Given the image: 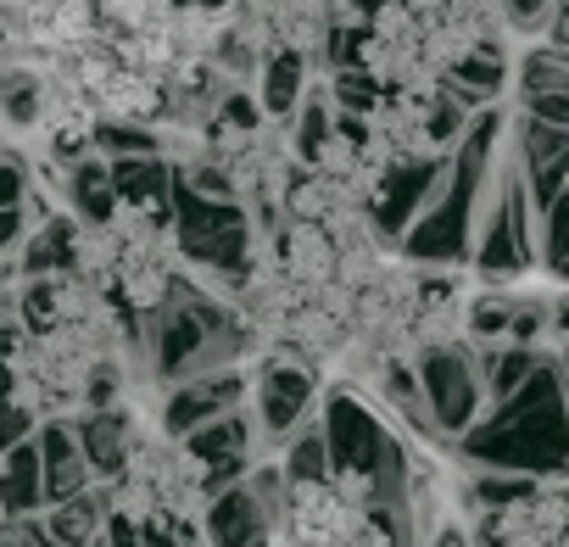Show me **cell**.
Masks as SVG:
<instances>
[{"label": "cell", "instance_id": "6da1fadb", "mask_svg": "<svg viewBox=\"0 0 569 547\" xmlns=\"http://www.w3.org/2000/svg\"><path fill=\"white\" fill-rule=\"evenodd\" d=\"M452 447L469 464L502 475H536V480L569 475V386L558 364L547 358L513 397L491 402Z\"/></svg>", "mask_w": 569, "mask_h": 547}, {"label": "cell", "instance_id": "7a4b0ae2", "mask_svg": "<svg viewBox=\"0 0 569 547\" xmlns=\"http://www.w3.org/2000/svg\"><path fill=\"white\" fill-rule=\"evenodd\" d=\"M212 491H218L212 469L184 436H168L162 425L134 419L129 464L118 469V480H107V497L118 514H129L140 525H190V519H201Z\"/></svg>", "mask_w": 569, "mask_h": 547}, {"label": "cell", "instance_id": "3957f363", "mask_svg": "<svg viewBox=\"0 0 569 547\" xmlns=\"http://www.w3.org/2000/svg\"><path fill=\"white\" fill-rule=\"evenodd\" d=\"M475 547H569V475L530 480L525 491L469 514Z\"/></svg>", "mask_w": 569, "mask_h": 547}, {"label": "cell", "instance_id": "277c9868", "mask_svg": "<svg viewBox=\"0 0 569 547\" xmlns=\"http://www.w3.org/2000/svg\"><path fill=\"white\" fill-rule=\"evenodd\" d=\"M413 369H419V386L430 397V414H436L441 441H458L486 414V380H480L475 341H463V336L430 341V347L413 352Z\"/></svg>", "mask_w": 569, "mask_h": 547}, {"label": "cell", "instance_id": "5b68a950", "mask_svg": "<svg viewBox=\"0 0 569 547\" xmlns=\"http://www.w3.org/2000/svg\"><path fill=\"white\" fill-rule=\"evenodd\" d=\"M319 369L284 352H262V364L251 369V419H257V441L262 447H284L297 436V425H308L319 414Z\"/></svg>", "mask_w": 569, "mask_h": 547}, {"label": "cell", "instance_id": "8992f818", "mask_svg": "<svg viewBox=\"0 0 569 547\" xmlns=\"http://www.w3.org/2000/svg\"><path fill=\"white\" fill-rule=\"evenodd\" d=\"M251 397V369L234 364V369H207V375H190V380H168V397H162V430L168 436H190L201 430L207 419L240 408Z\"/></svg>", "mask_w": 569, "mask_h": 547}, {"label": "cell", "instance_id": "52a82bcc", "mask_svg": "<svg viewBox=\"0 0 569 547\" xmlns=\"http://www.w3.org/2000/svg\"><path fill=\"white\" fill-rule=\"evenodd\" d=\"M34 441H40V469H46V503H62V497H79L96 486V464L79 441V425L73 414H51L34 425Z\"/></svg>", "mask_w": 569, "mask_h": 547}, {"label": "cell", "instance_id": "ba28073f", "mask_svg": "<svg viewBox=\"0 0 569 547\" xmlns=\"http://www.w3.org/2000/svg\"><path fill=\"white\" fill-rule=\"evenodd\" d=\"M313 84V57L302 46H273L262 62H257V79H251V96L257 107L273 118V123H291V112L302 107Z\"/></svg>", "mask_w": 569, "mask_h": 547}, {"label": "cell", "instance_id": "9c48e42d", "mask_svg": "<svg viewBox=\"0 0 569 547\" xmlns=\"http://www.w3.org/2000/svg\"><path fill=\"white\" fill-rule=\"evenodd\" d=\"M107 162H112V190L123 207L173 218V157L168 151H134V157H107Z\"/></svg>", "mask_w": 569, "mask_h": 547}, {"label": "cell", "instance_id": "30bf717a", "mask_svg": "<svg viewBox=\"0 0 569 547\" xmlns=\"http://www.w3.org/2000/svg\"><path fill=\"white\" fill-rule=\"evenodd\" d=\"M62 201L79 223H107L118 212V190H112V162L101 151H79L62 157Z\"/></svg>", "mask_w": 569, "mask_h": 547}, {"label": "cell", "instance_id": "8fae6325", "mask_svg": "<svg viewBox=\"0 0 569 547\" xmlns=\"http://www.w3.org/2000/svg\"><path fill=\"white\" fill-rule=\"evenodd\" d=\"M73 425H79V441H84V452H90V464H96V480L107 486V480H118V469L129 464V441H134V414L118 402V408H84V414H73Z\"/></svg>", "mask_w": 569, "mask_h": 547}, {"label": "cell", "instance_id": "7c38bea8", "mask_svg": "<svg viewBox=\"0 0 569 547\" xmlns=\"http://www.w3.org/2000/svg\"><path fill=\"white\" fill-rule=\"evenodd\" d=\"M107 514H112V497H107L101 480L90 491H79V497H62V503H46L40 508V519H46V530H51L57 547H90L107 530Z\"/></svg>", "mask_w": 569, "mask_h": 547}, {"label": "cell", "instance_id": "4fadbf2b", "mask_svg": "<svg viewBox=\"0 0 569 547\" xmlns=\"http://www.w3.org/2000/svg\"><path fill=\"white\" fill-rule=\"evenodd\" d=\"M0 503H7V514H40L46 508V469H40L34 436H23L18 447L0 452Z\"/></svg>", "mask_w": 569, "mask_h": 547}, {"label": "cell", "instance_id": "5bb4252c", "mask_svg": "<svg viewBox=\"0 0 569 547\" xmlns=\"http://www.w3.org/2000/svg\"><path fill=\"white\" fill-rule=\"evenodd\" d=\"M279 469H284V480H291V486H302V480H325L336 464H330V436H325V419L313 414L308 425H297V436L291 441H284L279 452Z\"/></svg>", "mask_w": 569, "mask_h": 547}, {"label": "cell", "instance_id": "9a60e30c", "mask_svg": "<svg viewBox=\"0 0 569 547\" xmlns=\"http://www.w3.org/2000/svg\"><path fill=\"white\" fill-rule=\"evenodd\" d=\"M497 7H502V23H508V34H525V40H541V34H547L552 0H497Z\"/></svg>", "mask_w": 569, "mask_h": 547}, {"label": "cell", "instance_id": "2e32d148", "mask_svg": "<svg viewBox=\"0 0 569 547\" xmlns=\"http://www.w3.org/2000/svg\"><path fill=\"white\" fill-rule=\"evenodd\" d=\"M0 547H57L40 514H7L0 519Z\"/></svg>", "mask_w": 569, "mask_h": 547}, {"label": "cell", "instance_id": "e0dca14e", "mask_svg": "<svg viewBox=\"0 0 569 547\" xmlns=\"http://www.w3.org/2000/svg\"><path fill=\"white\" fill-rule=\"evenodd\" d=\"M29 190H34L29 162H23V157H0V207H23Z\"/></svg>", "mask_w": 569, "mask_h": 547}, {"label": "cell", "instance_id": "ac0fdd59", "mask_svg": "<svg viewBox=\"0 0 569 547\" xmlns=\"http://www.w3.org/2000/svg\"><path fill=\"white\" fill-rule=\"evenodd\" d=\"M29 207H0V251H18L23 235H29Z\"/></svg>", "mask_w": 569, "mask_h": 547}, {"label": "cell", "instance_id": "d6986e66", "mask_svg": "<svg viewBox=\"0 0 569 547\" xmlns=\"http://www.w3.org/2000/svg\"><path fill=\"white\" fill-rule=\"evenodd\" d=\"M425 547H475V530H469V519H452V514H447V519L430 530Z\"/></svg>", "mask_w": 569, "mask_h": 547}, {"label": "cell", "instance_id": "ffe728a7", "mask_svg": "<svg viewBox=\"0 0 569 547\" xmlns=\"http://www.w3.org/2000/svg\"><path fill=\"white\" fill-rule=\"evenodd\" d=\"M541 40L558 46V51H569V0H552V18H547V34Z\"/></svg>", "mask_w": 569, "mask_h": 547}, {"label": "cell", "instance_id": "44dd1931", "mask_svg": "<svg viewBox=\"0 0 569 547\" xmlns=\"http://www.w3.org/2000/svg\"><path fill=\"white\" fill-rule=\"evenodd\" d=\"M140 547H184L173 525H140Z\"/></svg>", "mask_w": 569, "mask_h": 547}, {"label": "cell", "instance_id": "7402d4cb", "mask_svg": "<svg viewBox=\"0 0 569 547\" xmlns=\"http://www.w3.org/2000/svg\"><path fill=\"white\" fill-rule=\"evenodd\" d=\"M552 364H558V375H563V386H569V336L558 341V352H552Z\"/></svg>", "mask_w": 569, "mask_h": 547}, {"label": "cell", "instance_id": "603a6c76", "mask_svg": "<svg viewBox=\"0 0 569 547\" xmlns=\"http://www.w3.org/2000/svg\"><path fill=\"white\" fill-rule=\"evenodd\" d=\"M90 547H112V541H107V530H101V536H96V541H90Z\"/></svg>", "mask_w": 569, "mask_h": 547}, {"label": "cell", "instance_id": "cb8c5ba5", "mask_svg": "<svg viewBox=\"0 0 569 547\" xmlns=\"http://www.w3.org/2000/svg\"><path fill=\"white\" fill-rule=\"evenodd\" d=\"M563 190H569V185H563Z\"/></svg>", "mask_w": 569, "mask_h": 547}]
</instances>
